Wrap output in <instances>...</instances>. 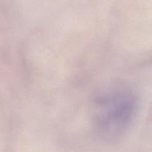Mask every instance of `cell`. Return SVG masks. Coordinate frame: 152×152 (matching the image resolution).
<instances>
[{
	"mask_svg": "<svg viewBox=\"0 0 152 152\" xmlns=\"http://www.w3.org/2000/svg\"><path fill=\"white\" fill-rule=\"evenodd\" d=\"M94 105V123L102 137L117 138L127 129L134 111L133 98L129 91L113 88L99 94Z\"/></svg>",
	"mask_w": 152,
	"mask_h": 152,
	"instance_id": "obj_1",
	"label": "cell"
}]
</instances>
